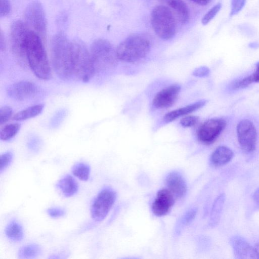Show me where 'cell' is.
<instances>
[{
	"instance_id": "cell-36",
	"label": "cell",
	"mask_w": 259,
	"mask_h": 259,
	"mask_svg": "<svg viewBox=\"0 0 259 259\" xmlns=\"http://www.w3.org/2000/svg\"><path fill=\"white\" fill-rule=\"evenodd\" d=\"M10 11V3L9 0H0V16H6Z\"/></svg>"
},
{
	"instance_id": "cell-39",
	"label": "cell",
	"mask_w": 259,
	"mask_h": 259,
	"mask_svg": "<svg viewBox=\"0 0 259 259\" xmlns=\"http://www.w3.org/2000/svg\"><path fill=\"white\" fill-rule=\"evenodd\" d=\"M251 81L253 82H259V62L256 65V69L255 71L250 75H249Z\"/></svg>"
},
{
	"instance_id": "cell-4",
	"label": "cell",
	"mask_w": 259,
	"mask_h": 259,
	"mask_svg": "<svg viewBox=\"0 0 259 259\" xmlns=\"http://www.w3.org/2000/svg\"><path fill=\"white\" fill-rule=\"evenodd\" d=\"M73 76L88 82L96 73L90 51L81 41H72Z\"/></svg>"
},
{
	"instance_id": "cell-10",
	"label": "cell",
	"mask_w": 259,
	"mask_h": 259,
	"mask_svg": "<svg viewBox=\"0 0 259 259\" xmlns=\"http://www.w3.org/2000/svg\"><path fill=\"white\" fill-rule=\"evenodd\" d=\"M226 125L227 122L223 118L209 119L199 127L197 132V139L203 144L210 145L218 139Z\"/></svg>"
},
{
	"instance_id": "cell-40",
	"label": "cell",
	"mask_w": 259,
	"mask_h": 259,
	"mask_svg": "<svg viewBox=\"0 0 259 259\" xmlns=\"http://www.w3.org/2000/svg\"><path fill=\"white\" fill-rule=\"evenodd\" d=\"M190 1L198 5L202 6L207 5L211 1V0H190Z\"/></svg>"
},
{
	"instance_id": "cell-28",
	"label": "cell",
	"mask_w": 259,
	"mask_h": 259,
	"mask_svg": "<svg viewBox=\"0 0 259 259\" xmlns=\"http://www.w3.org/2000/svg\"><path fill=\"white\" fill-rule=\"evenodd\" d=\"M222 8V4L218 3L211 7L203 16L201 19V23L205 25L209 23L219 12Z\"/></svg>"
},
{
	"instance_id": "cell-20",
	"label": "cell",
	"mask_w": 259,
	"mask_h": 259,
	"mask_svg": "<svg viewBox=\"0 0 259 259\" xmlns=\"http://www.w3.org/2000/svg\"><path fill=\"white\" fill-rule=\"evenodd\" d=\"M56 186L63 195L66 197L73 196L78 190L77 183L70 175H66L62 177L58 182Z\"/></svg>"
},
{
	"instance_id": "cell-38",
	"label": "cell",
	"mask_w": 259,
	"mask_h": 259,
	"mask_svg": "<svg viewBox=\"0 0 259 259\" xmlns=\"http://www.w3.org/2000/svg\"><path fill=\"white\" fill-rule=\"evenodd\" d=\"M209 73V69L206 67H201L196 69L193 74L197 76L204 77L208 75Z\"/></svg>"
},
{
	"instance_id": "cell-18",
	"label": "cell",
	"mask_w": 259,
	"mask_h": 259,
	"mask_svg": "<svg viewBox=\"0 0 259 259\" xmlns=\"http://www.w3.org/2000/svg\"><path fill=\"white\" fill-rule=\"evenodd\" d=\"M165 4L175 13L179 21L182 24L187 23L190 18L188 7L183 0H159Z\"/></svg>"
},
{
	"instance_id": "cell-22",
	"label": "cell",
	"mask_w": 259,
	"mask_h": 259,
	"mask_svg": "<svg viewBox=\"0 0 259 259\" xmlns=\"http://www.w3.org/2000/svg\"><path fill=\"white\" fill-rule=\"evenodd\" d=\"M44 108V105L41 104L30 106L15 114L13 117V119L16 121H23L34 117L42 112Z\"/></svg>"
},
{
	"instance_id": "cell-19",
	"label": "cell",
	"mask_w": 259,
	"mask_h": 259,
	"mask_svg": "<svg viewBox=\"0 0 259 259\" xmlns=\"http://www.w3.org/2000/svg\"><path fill=\"white\" fill-rule=\"evenodd\" d=\"M233 156V152L231 149L225 146H220L211 154L210 161L213 166H220L230 162Z\"/></svg>"
},
{
	"instance_id": "cell-25",
	"label": "cell",
	"mask_w": 259,
	"mask_h": 259,
	"mask_svg": "<svg viewBox=\"0 0 259 259\" xmlns=\"http://www.w3.org/2000/svg\"><path fill=\"white\" fill-rule=\"evenodd\" d=\"M91 171L90 165L83 162L75 163L72 168V173L83 181L88 180Z\"/></svg>"
},
{
	"instance_id": "cell-1",
	"label": "cell",
	"mask_w": 259,
	"mask_h": 259,
	"mask_svg": "<svg viewBox=\"0 0 259 259\" xmlns=\"http://www.w3.org/2000/svg\"><path fill=\"white\" fill-rule=\"evenodd\" d=\"M42 39L30 29L26 38V52L29 68L36 77L46 80L51 77V68Z\"/></svg>"
},
{
	"instance_id": "cell-23",
	"label": "cell",
	"mask_w": 259,
	"mask_h": 259,
	"mask_svg": "<svg viewBox=\"0 0 259 259\" xmlns=\"http://www.w3.org/2000/svg\"><path fill=\"white\" fill-rule=\"evenodd\" d=\"M42 249L37 244L31 243L21 247L18 252L19 258H34L40 255Z\"/></svg>"
},
{
	"instance_id": "cell-6",
	"label": "cell",
	"mask_w": 259,
	"mask_h": 259,
	"mask_svg": "<svg viewBox=\"0 0 259 259\" xmlns=\"http://www.w3.org/2000/svg\"><path fill=\"white\" fill-rule=\"evenodd\" d=\"M151 22L155 34L162 39H170L175 35L176 20L168 7L164 5L155 7L151 12Z\"/></svg>"
},
{
	"instance_id": "cell-21",
	"label": "cell",
	"mask_w": 259,
	"mask_h": 259,
	"mask_svg": "<svg viewBox=\"0 0 259 259\" xmlns=\"http://www.w3.org/2000/svg\"><path fill=\"white\" fill-rule=\"evenodd\" d=\"M5 232L8 239L13 242H20L24 237L23 227L16 220H11L7 224Z\"/></svg>"
},
{
	"instance_id": "cell-30",
	"label": "cell",
	"mask_w": 259,
	"mask_h": 259,
	"mask_svg": "<svg viewBox=\"0 0 259 259\" xmlns=\"http://www.w3.org/2000/svg\"><path fill=\"white\" fill-rule=\"evenodd\" d=\"M67 112L65 109H61L56 112L52 117L50 125L52 128L58 127L67 115Z\"/></svg>"
},
{
	"instance_id": "cell-3",
	"label": "cell",
	"mask_w": 259,
	"mask_h": 259,
	"mask_svg": "<svg viewBox=\"0 0 259 259\" xmlns=\"http://www.w3.org/2000/svg\"><path fill=\"white\" fill-rule=\"evenodd\" d=\"M151 48L149 39L141 34L131 35L121 42L116 49L118 60L128 63L145 58Z\"/></svg>"
},
{
	"instance_id": "cell-31",
	"label": "cell",
	"mask_w": 259,
	"mask_h": 259,
	"mask_svg": "<svg viewBox=\"0 0 259 259\" xmlns=\"http://www.w3.org/2000/svg\"><path fill=\"white\" fill-rule=\"evenodd\" d=\"M246 0H231L230 16L238 14L244 8Z\"/></svg>"
},
{
	"instance_id": "cell-11",
	"label": "cell",
	"mask_w": 259,
	"mask_h": 259,
	"mask_svg": "<svg viewBox=\"0 0 259 259\" xmlns=\"http://www.w3.org/2000/svg\"><path fill=\"white\" fill-rule=\"evenodd\" d=\"M238 143L244 151L251 152L255 149L257 134L253 123L248 119L239 121L236 127Z\"/></svg>"
},
{
	"instance_id": "cell-9",
	"label": "cell",
	"mask_w": 259,
	"mask_h": 259,
	"mask_svg": "<svg viewBox=\"0 0 259 259\" xmlns=\"http://www.w3.org/2000/svg\"><path fill=\"white\" fill-rule=\"evenodd\" d=\"M25 18L29 28L44 39L47 31V21L41 4L36 2L30 4L25 10Z\"/></svg>"
},
{
	"instance_id": "cell-5",
	"label": "cell",
	"mask_w": 259,
	"mask_h": 259,
	"mask_svg": "<svg viewBox=\"0 0 259 259\" xmlns=\"http://www.w3.org/2000/svg\"><path fill=\"white\" fill-rule=\"evenodd\" d=\"M96 72H103L113 69L117 64L116 50L108 40L98 38L92 44L90 51Z\"/></svg>"
},
{
	"instance_id": "cell-35",
	"label": "cell",
	"mask_w": 259,
	"mask_h": 259,
	"mask_svg": "<svg viewBox=\"0 0 259 259\" xmlns=\"http://www.w3.org/2000/svg\"><path fill=\"white\" fill-rule=\"evenodd\" d=\"M47 212L51 217L57 218L64 216L66 210L61 207H51L47 209Z\"/></svg>"
},
{
	"instance_id": "cell-29",
	"label": "cell",
	"mask_w": 259,
	"mask_h": 259,
	"mask_svg": "<svg viewBox=\"0 0 259 259\" xmlns=\"http://www.w3.org/2000/svg\"><path fill=\"white\" fill-rule=\"evenodd\" d=\"M13 159V153L7 151L1 155L0 172L2 173L11 163Z\"/></svg>"
},
{
	"instance_id": "cell-7",
	"label": "cell",
	"mask_w": 259,
	"mask_h": 259,
	"mask_svg": "<svg viewBox=\"0 0 259 259\" xmlns=\"http://www.w3.org/2000/svg\"><path fill=\"white\" fill-rule=\"evenodd\" d=\"M30 29L25 22L20 20L14 22L11 27L12 50L18 63L24 68L28 66L25 42L27 34Z\"/></svg>"
},
{
	"instance_id": "cell-27",
	"label": "cell",
	"mask_w": 259,
	"mask_h": 259,
	"mask_svg": "<svg viewBox=\"0 0 259 259\" xmlns=\"http://www.w3.org/2000/svg\"><path fill=\"white\" fill-rule=\"evenodd\" d=\"M197 213L196 208H192L187 210L181 218L176 227V232L180 233L183 228L188 225L194 219Z\"/></svg>"
},
{
	"instance_id": "cell-41",
	"label": "cell",
	"mask_w": 259,
	"mask_h": 259,
	"mask_svg": "<svg viewBox=\"0 0 259 259\" xmlns=\"http://www.w3.org/2000/svg\"><path fill=\"white\" fill-rule=\"evenodd\" d=\"M252 196L254 200L259 204V188L255 190Z\"/></svg>"
},
{
	"instance_id": "cell-2",
	"label": "cell",
	"mask_w": 259,
	"mask_h": 259,
	"mask_svg": "<svg viewBox=\"0 0 259 259\" xmlns=\"http://www.w3.org/2000/svg\"><path fill=\"white\" fill-rule=\"evenodd\" d=\"M51 59L54 70L62 79L73 76L72 41L63 33L56 34L51 45Z\"/></svg>"
},
{
	"instance_id": "cell-15",
	"label": "cell",
	"mask_w": 259,
	"mask_h": 259,
	"mask_svg": "<svg viewBox=\"0 0 259 259\" xmlns=\"http://www.w3.org/2000/svg\"><path fill=\"white\" fill-rule=\"evenodd\" d=\"M234 255L237 258H257L254 247L240 236H234L230 240Z\"/></svg>"
},
{
	"instance_id": "cell-42",
	"label": "cell",
	"mask_w": 259,
	"mask_h": 259,
	"mask_svg": "<svg viewBox=\"0 0 259 259\" xmlns=\"http://www.w3.org/2000/svg\"><path fill=\"white\" fill-rule=\"evenodd\" d=\"M257 258H259V241L256 242L254 246Z\"/></svg>"
},
{
	"instance_id": "cell-24",
	"label": "cell",
	"mask_w": 259,
	"mask_h": 259,
	"mask_svg": "<svg viewBox=\"0 0 259 259\" xmlns=\"http://www.w3.org/2000/svg\"><path fill=\"white\" fill-rule=\"evenodd\" d=\"M225 198V195L222 194L214 202L210 219V224L211 226H215L219 221L223 207Z\"/></svg>"
},
{
	"instance_id": "cell-26",
	"label": "cell",
	"mask_w": 259,
	"mask_h": 259,
	"mask_svg": "<svg viewBox=\"0 0 259 259\" xmlns=\"http://www.w3.org/2000/svg\"><path fill=\"white\" fill-rule=\"evenodd\" d=\"M20 127L21 125L17 123L5 125L0 132L1 139L4 141H7L13 139L18 133Z\"/></svg>"
},
{
	"instance_id": "cell-17",
	"label": "cell",
	"mask_w": 259,
	"mask_h": 259,
	"mask_svg": "<svg viewBox=\"0 0 259 259\" xmlns=\"http://www.w3.org/2000/svg\"><path fill=\"white\" fill-rule=\"evenodd\" d=\"M207 103L205 100H201L185 107L171 111L164 115L162 119L163 123L172 122L179 117L189 114L203 107Z\"/></svg>"
},
{
	"instance_id": "cell-33",
	"label": "cell",
	"mask_w": 259,
	"mask_h": 259,
	"mask_svg": "<svg viewBox=\"0 0 259 259\" xmlns=\"http://www.w3.org/2000/svg\"><path fill=\"white\" fill-rule=\"evenodd\" d=\"M252 83L251 78L248 75L235 81L232 84L231 88L233 90H238L246 88Z\"/></svg>"
},
{
	"instance_id": "cell-34",
	"label": "cell",
	"mask_w": 259,
	"mask_h": 259,
	"mask_svg": "<svg viewBox=\"0 0 259 259\" xmlns=\"http://www.w3.org/2000/svg\"><path fill=\"white\" fill-rule=\"evenodd\" d=\"M199 121V117L196 116L188 115L181 119V125L184 127H190L196 125Z\"/></svg>"
},
{
	"instance_id": "cell-32",
	"label": "cell",
	"mask_w": 259,
	"mask_h": 259,
	"mask_svg": "<svg viewBox=\"0 0 259 259\" xmlns=\"http://www.w3.org/2000/svg\"><path fill=\"white\" fill-rule=\"evenodd\" d=\"M13 109L9 106H5L0 109V124L7 122L13 114Z\"/></svg>"
},
{
	"instance_id": "cell-14",
	"label": "cell",
	"mask_w": 259,
	"mask_h": 259,
	"mask_svg": "<svg viewBox=\"0 0 259 259\" xmlns=\"http://www.w3.org/2000/svg\"><path fill=\"white\" fill-rule=\"evenodd\" d=\"M181 91L178 84L168 86L159 92L154 96L152 104L157 109L167 108L171 106L177 99Z\"/></svg>"
},
{
	"instance_id": "cell-13",
	"label": "cell",
	"mask_w": 259,
	"mask_h": 259,
	"mask_svg": "<svg viewBox=\"0 0 259 259\" xmlns=\"http://www.w3.org/2000/svg\"><path fill=\"white\" fill-rule=\"evenodd\" d=\"M175 196L168 189L159 190L156 194L152 204V211L157 217L167 214L175 203Z\"/></svg>"
},
{
	"instance_id": "cell-12",
	"label": "cell",
	"mask_w": 259,
	"mask_h": 259,
	"mask_svg": "<svg viewBox=\"0 0 259 259\" xmlns=\"http://www.w3.org/2000/svg\"><path fill=\"white\" fill-rule=\"evenodd\" d=\"M6 92L11 99L17 101H24L35 97L38 93L39 88L33 82L21 81L9 85Z\"/></svg>"
},
{
	"instance_id": "cell-37",
	"label": "cell",
	"mask_w": 259,
	"mask_h": 259,
	"mask_svg": "<svg viewBox=\"0 0 259 259\" xmlns=\"http://www.w3.org/2000/svg\"><path fill=\"white\" fill-rule=\"evenodd\" d=\"M40 144L39 141L36 139L31 140L28 143L29 149L33 152H37L40 148Z\"/></svg>"
},
{
	"instance_id": "cell-8",
	"label": "cell",
	"mask_w": 259,
	"mask_h": 259,
	"mask_svg": "<svg viewBox=\"0 0 259 259\" xmlns=\"http://www.w3.org/2000/svg\"><path fill=\"white\" fill-rule=\"evenodd\" d=\"M116 192L105 187L94 198L91 206V214L96 222L102 221L107 215L116 199Z\"/></svg>"
},
{
	"instance_id": "cell-16",
	"label": "cell",
	"mask_w": 259,
	"mask_h": 259,
	"mask_svg": "<svg viewBox=\"0 0 259 259\" xmlns=\"http://www.w3.org/2000/svg\"><path fill=\"white\" fill-rule=\"evenodd\" d=\"M167 189L170 190L175 197L181 198L186 194L187 186L183 176L177 171L168 173L165 179Z\"/></svg>"
}]
</instances>
